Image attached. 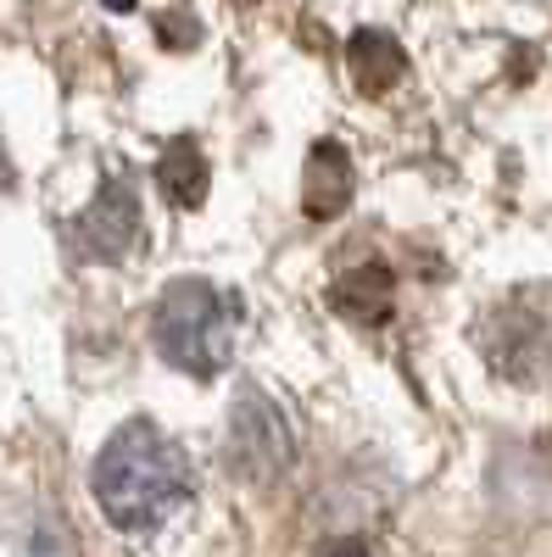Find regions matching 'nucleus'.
<instances>
[{"label":"nucleus","mask_w":552,"mask_h":557,"mask_svg":"<svg viewBox=\"0 0 552 557\" xmlns=\"http://www.w3.org/2000/svg\"><path fill=\"white\" fill-rule=\"evenodd\" d=\"M191 496H196L191 451L168 430H157L151 418H128L96 457V502L123 535L168 524L179 507H191Z\"/></svg>","instance_id":"obj_1"},{"label":"nucleus","mask_w":552,"mask_h":557,"mask_svg":"<svg viewBox=\"0 0 552 557\" xmlns=\"http://www.w3.org/2000/svg\"><path fill=\"white\" fill-rule=\"evenodd\" d=\"M151 341L162 362L184 368L196 380H212L229 362V351H235V301L218 285H207V278H173L157 301Z\"/></svg>","instance_id":"obj_2"},{"label":"nucleus","mask_w":552,"mask_h":557,"mask_svg":"<svg viewBox=\"0 0 552 557\" xmlns=\"http://www.w3.org/2000/svg\"><path fill=\"white\" fill-rule=\"evenodd\" d=\"M223 462L252 485L280 480L291 462H296V435H291V418L285 407L273 401L257 385H241L235 407H229V430H223Z\"/></svg>","instance_id":"obj_3"},{"label":"nucleus","mask_w":552,"mask_h":557,"mask_svg":"<svg viewBox=\"0 0 552 557\" xmlns=\"http://www.w3.org/2000/svg\"><path fill=\"white\" fill-rule=\"evenodd\" d=\"M73 240L89 262H123L134 246L146 240V218H140V190L128 173H107V184L96 190L89 212L73 223Z\"/></svg>","instance_id":"obj_4"},{"label":"nucleus","mask_w":552,"mask_h":557,"mask_svg":"<svg viewBox=\"0 0 552 557\" xmlns=\"http://www.w3.org/2000/svg\"><path fill=\"white\" fill-rule=\"evenodd\" d=\"M486 357L502 380H514V385H536L552 374V330L536 318V312H519L508 307L496 323H491V335H486Z\"/></svg>","instance_id":"obj_5"},{"label":"nucleus","mask_w":552,"mask_h":557,"mask_svg":"<svg viewBox=\"0 0 552 557\" xmlns=\"http://www.w3.org/2000/svg\"><path fill=\"white\" fill-rule=\"evenodd\" d=\"M352 190H357V173H352L346 146H335V139L312 146V157H307V196H302L307 218H341Z\"/></svg>","instance_id":"obj_6"},{"label":"nucleus","mask_w":552,"mask_h":557,"mask_svg":"<svg viewBox=\"0 0 552 557\" xmlns=\"http://www.w3.org/2000/svg\"><path fill=\"white\" fill-rule=\"evenodd\" d=\"M346 62H352V78L363 96H385V89L407 73V57H402V45L385 34V28H363L352 34L346 45Z\"/></svg>","instance_id":"obj_7"},{"label":"nucleus","mask_w":552,"mask_h":557,"mask_svg":"<svg viewBox=\"0 0 552 557\" xmlns=\"http://www.w3.org/2000/svg\"><path fill=\"white\" fill-rule=\"evenodd\" d=\"M157 178H162V196L173 207H201L207 201V157L196 139H173L157 162Z\"/></svg>","instance_id":"obj_8"},{"label":"nucleus","mask_w":552,"mask_h":557,"mask_svg":"<svg viewBox=\"0 0 552 557\" xmlns=\"http://www.w3.org/2000/svg\"><path fill=\"white\" fill-rule=\"evenodd\" d=\"M330 296H335L341 312H352V318H363V323H380V318L391 312V273H385L380 262L346 268V273L335 278Z\"/></svg>","instance_id":"obj_9"},{"label":"nucleus","mask_w":552,"mask_h":557,"mask_svg":"<svg viewBox=\"0 0 552 557\" xmlns=\"http://www.w3.org/2000/svg\"><path fill=\"white\" fill-rule=\"evenodd\" d=\"M0 190H12V157H7V139H0Z\"/></svg>","instance_id":"obj_10"},{"label":"nucleus","mask_w":552,"mask_h":557,"mask_svg":"<svg viewBox=\"0 0 552 557\" xmlns=\"http://www.w3.org/2000/svg\"><path fill=\"white\" fill-rule=\"evenodd\" d=\"M330 557H368V552H363V546H335Z\"/></svg>","instance_id":"obj_11"},{"label":"nucleus","mask_w":552,"mask_h":557,"mask_svg":"<svg viewBox=\"0 0 552 557\" xmlns=\"http://www.w3.org/2000/svg\"><path fill=\"white\" fill-rule=\"evenodd\" d=\"M107 7H112V12H128V7H134V0H107Z\"/></svg>","instance_id":"obj_12"}]
</instances>
